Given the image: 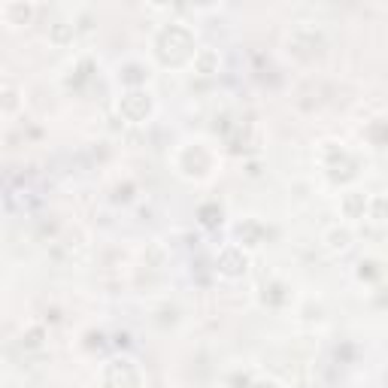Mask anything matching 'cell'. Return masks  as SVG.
Returning <instances> with one entry per match:
<instances>
[{
    "label": "cell",
    "mask_w": 388,
    "mask_h": 388,
    "mask_svg": "<svg viewBox=\"0 0 388 388\" xmlns=\"http://www.w3.org/2000/svg\"><path fill=\"white\" fill-rule=\"evenodd\" d=\"M252 388H279V385H276V382H270V379H267V382H255Z\"/></svg>",
    "instance_id": "obj_8"
},
{
    "label": "cell",
    "mask_w": 388,
    "mask_h": 388,
    "mask_svg": "<svg viewBox=\"0 0 388 388\" xmlns=\"http://www.w3.org/2000/svg\"><path fill=\"white\" fill-rule=\"evenodd\" d=\"M119 110H121V115L125 119H130V121H143L149 112H152V97H149L146 92H130L125 101L119 103Z\"/></svg>",
    "instance_id": "obj_1"
},
{
    "label": "cell",
    "mask_w": 388,
    "mask_h": 388,
    "mask_svg": "<svg viewBox=\"0 0 388 388\" xmlns=\"http://www.w3.org/2000/svg\"><path fill=\"white\" fill-rule=\"evenodd\" d=\"M73 24H55V28H52V40H55V43L58 46H64V43H67V40H73Z\"/></svg>",
    "instance_id": "obj_7"
},
{
    "label": "cell",
    "mask_w": 388,
    "mask_h": 388,
    "mask_svg": "<svg viewBox=\"0 0 388 388\" xmlns=\"http://www.w3.org/2000/svg\"><path fill=\"white\" fill-rule=\"evenodd\" d=\"M367 212H370V219H373V221H388V197L385 194L373 197L370 206H367Z\"/></svg>",
    "instance_id": "obj_6"
},
{
    "label": "cell",
    "mask_w": 388,
    "mask_h": 388,
    "mask_svg": "<svg viewBox=\"0 0 388 388\" xmlns=\"http://www.w3.org/2000/svg\"><path fill=\"white\" fill-rule=\"evenodd\" d=\"M328 249L331 252H346L352 246V230L349 228H334V230H328Z\"/></svg>",
    "instance_id": "obj_4"
},
{
    "label": "cell",
    "mask_w": 388,
    "mask_h": 388,
    "mask_svg": "<svg viewBox=\"0 0 388 388\" xmlns=\"http://www.w3.org/2000/svg\"><path fill=\"white\" fill-rule=\"evenodd\" d=\"M343 216L346 219H361L367 212V206H370V201L361 192H349V194H343Z\"/></svg>",
    "instance_id": "obj_3"
},
{
    "label": "cell",
    "mask_w": 388,
    "mask_h": 388,
    "mask_svg": "<svg viewBox=\"0 0 388 388\" xmlns=\"http://www.w3.org/2000/svg\"><path fill=\"white\" fill-rule=\"evenodd\" d=\"M246 267H249V255L243 249H237V246H228L219 255V270L225 276H240V273H246Z\"/></svg>",
    "instance_id": "obj_2"
},
{
    "label": "cell",
    "mask_w": 388,
    "mask_h": 388,
    "mask_svg": "<svg viewBox=\"0 0 388 388\" xmlns=\"http://www.w3.org/2000/svg\"><path fill=\"white\" fill-rule=\"evenodd\" d=\"M219 67V55L212 52V49H201V52H194V70L203 73V76H210V73H216Z\"/></svg>",
    "instance_id": "obj_5"
}]
</instances>
